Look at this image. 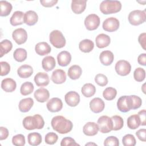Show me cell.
Instances as JSON below:
<instances>
[{"instance_id":"1","label":"cell","mask_w":146,"mask_h":146,"mask_svg":"<svg viewBox=\"0 0 146 146\" xmlns=\"http://www.w3.org/2000/svg\"><path fill=\"white\" fill-rule=\"evenodd\" d=\"M51 124L52 129L60 134L70 132L73 127L71 121L60 115L54 116L51 120Z\"/></svg>"},{"instance_id":"2","label":"cell","mask_w":146,"mask_h":146,"mask_svg":"<svg viewBox=\"0 0 146 146\" xmlns=\"http://www.w3.org/2000/svg\"><path fill=\"white\" fill-rule=\"evenodd\" d=\"M23 127L27 130H33L35 129H42L44 125V121L43 117L39 115L35 114L34 116H28L25 117L23 120Z\"/></svg>"},{"instance_id":"3","label":"cell","mask_w":146,"mask_h":146,"mask_svg":"<svg viewBox=\"0 0 146 146\" xmlns=\"http://www.w3.org/2000/svg\"><path fill=\"white\" fill-rule=\"evenodd\" d=\"M99 8L100 11L104 14H114L121 10V3L119 1L106 0L101 2Z\"/></svg>"},{"instance_id":"4","label":"cell","mask_w":146,"mask_h":146,"mask_svg":"<svg viewBox=\"0 0 146 146\" xmlns=\"http://www.w3.org/2000/svg\"><path fill=\"white\" fill-rule=\"evenodd\" d=\"M49 40L51 44L57 48H61L66 45V39L62 33L58 30L52 31L49 35Z\"/></svg>"},{"instance_id":"5","label":"cell","mask_w":146,"mask_h":146,"mask_svg":"<svg viewBox=\"0 0 146 146\" xmlns=\"http://www.w3.org/2000/svg\"><path fill=\"white\" fill-rule=\"evenodd\" d=\"M129 23L133 26H138L144 22L146 19L145 10H135L129 13L128 17Z\"/></svg>"},{"instance_id":"6","label":"cell","mask_w":146,"mask_h":146,"mask_svg":"<svg viewBox=\"0 0 146 146\" xmlns=\"http://www.w3.org/2000/svg\"><path fill=\"white\" fill-rule=\"evenodd\" d=\"M99 131L102 133H107L112 131L113 124L111 117L106 115L100 116L98 120Z\"/></svg>"},{"instance_id":"7","label":"cell","mask_w":146,"mask_h":146,"mask_svg":"<svg viewBox=\"0 0 146 146\" xmlns=\"http://www.w3.org/2000/svg\"><path fill=\"white\" fill-rule=\"evenodd\" d=\"M100 18L95 14H91L86 17L84 19V25L89 31L96 30L99 26Z\"/></svg>"},{"instance_id":"8","label":"cell","mask_w":146,"mask_h":146,"mask_svg":"<svg viewBox=\"0 0 146 146\" xmlns=\"http://www.w3.org/2000/svg\"><path fill=\"white\" fill-rule=\"evenodd\" d=\"M115 69L118 75L120 76H126L130 73L131 66L128 61L125 60H120L116 62Z\"/></svg>"},{"instance_id":"9","label":"cell","mask_w":146,"mask_h":146,"mask_svg":"<svg viewBox=\"0 0 146 146\" xmlns=\"http://www.w3.org/2000/svg\"><path fill=\"white\" fill-rule=\"evenodd\" d=\"M117 107L122 112H127L132 110V103L130 96L124 95L120 97L117 102Z\"/></svg>"},{"instance_id":"10","label":"cell","mask_w":146,"mask_h":146,"mask_svg":"<svg viewBox=\"0 0 146 146\" xmlns=\"http://www.w3.org/2000/svg\"><path fill=\"white\" fill-rule=\"evenodd\" d=\"M120 26L119 20L115 17H110L105 19L102 25L104 30L108 32H113L116 31Z\"/></svg>"},{"instance_id":"11","label":"cell","mask_w":146,"mask_h":146,"mask_svg":"<svg viewBox=\"0 0 146 146\" xmlns=\"http://www.w3.org/2000/svg\"><path fill=\"white\" fill-rule=\"evenodd\" d=\"M14 40L19 45L25 43L27 39V33L23 28H18L14 30L12 33Z\"/></svg>"},{"instance_id":"12","label":"cell","mask_w":146,"mask_h":146,"mask_svg":"<svg viewBox=\"0 0 146 146\" xmlns=\"http://www.w3.org/2000/svg\"><path fill=\"white\" fill-rule=\"evenodd\" d=\"M47 110L51 112H56L60 111L63 108V103L60 99L58 98H52L50 99L47 104Z\"/></svg>"},{"instance_id":"13","label":"cell","mask_w":146,"mask_h":146,"mask_svg":"<svg viewBox=\"0 0 146 146\" xmlns=\"http://www.w3.org/2000/svg\"><path fill=\"white\" fill-rule=\"evenodd\" d=\"M66 103L70 107H76L80 102L79 94L76 91L68 92L64 96Z\"/></svg>"},{"instance_id":"14","label":"cell","mask_w":146,"mask_h":146,"mask_svg":"<svg viewBox=\"0 0 146 146\" xmlns=\"http://www.w3.org/2000/svg\"><path fill=\"white\" fill-rule=\"evenodd\" d=\"M105 107L104 101L100 98H95L90 102V108L94 113H100L103 111Z\"/></svg>"},{"instance_id":"15","label":"cell","mask_w":146,"mask_h":146,"mask_svg":"<svg viewBox=\"0 0 146 146\" xmlns=\"http://www.w3.org/2000/svg\"><path fill=\"white\" fill-rule=\"evenodd\" d=\"M51 80L55 84H62L66 80V74L64 70L62 69L55 70L51 75Z\"/></svg>"},{"instance_id":"16","label":"cell","mask_w":146,"mask_h":146,"mask_svg":"<svg viewBox=\"0 0 146 146\" xmlns=\"http://www.w3.org/2000/svg\"><path fill=\"white\" fill-rule=\"evenodd\" d=\"M34 82L38 87L46 86L50 82L49 76L46 72H39L34 76Z\"/></svg>"},{"instance_id":"17","label":"cell","mask_w":146,"mask_h":146,"mask_svg":"<svg viewBox=\"0 0 146 146\" xmlns=\"http://www.w3.org/2000/svg\"><path fill=\"white\" fill-rule=\"evenodd\" d=\"M99 131V127L98 124L94 122L87 123L83 128V132L84 135L88 136L96 135Z\"/></svg>"},{"instance_id":"18","label":"cell","mask_w":146,"mask_h":146,"mask_svg":"<svg viewBox=\"0 0 146 146\" xmlns=\"http://www.w3.org/2000/svg\"><path fill=\"white\" fill-rule=\"evenodd\" d=\"M87 1L86 0H74L71 2L72 11L76 14L83 13L86 7Z\"/></svg>"},{"instance_id":"19","label":"cell","mask_w":146,"mask_h":146,"mask_svg":"<svg viewBox=\"0 0 146 146\" xmlns=\"http://www.w3.org/2000/svg\"><path fill=\"white\" fill-rule=\"evenodd\" d=\"M58 64L62 67L67 66L70 64L71 60V55L67 51H62L59 52L57 56Z\"/></svg>"},{"instance_id":"20","label":"cell","mask_w":146,"mask_h":146,"mask_svg":"<svg viewBox=\"0 0 146 146\" xmlns=\"http://www.w3.org/2000/svg\"><path fill=\"white\" fill-rule=\"evenodd\" d=\"M114 55L112 52L110 50L102 51L99 55V59L101 63L104 66H110L113 61Z\"/></svg>"},{"instance_id":"21","label":"cell","mask_w":146,"mask_h":146,"mask_svg":"<svg viewBox=\"0 0 146 146\" xmlns=\"http://www.w3.org/2000/svg\"><path fill=\"white\" fill-rule=\"evenodd\" d=\"M15 81L11 78H5L2 80L1 88L6 92H12L16 89Z\"/></svg>"},{"instance_id":"22","label":"cell","mask_w":146,"mask_h":146,"mask_svg":"<svg viewBox=\"0 0 146 146\" xmlns=\"http://www.w3.org/2000/svg\"><path fill=\"white\" fill-rule=\"evenodd\" d=\"M34 96L36 101L40 103H44L48 100L50 97V93L47 89L40 88L35 91Z\"/></svg>"},{"instance_id":"23","label":"cell","mask_w":146,"mask_h":146,"mask_svg":"<svg viewBox=\"0 0 146 146\" xmlns=\"http://www.w3.org/2000/svg\"><path fill=\"white\" fill-rule=\"evenodd\" d=\"M38 21L36 13L33 10H29L24 14V23L28 26H33Z\"/></svg>"},{"instance_id":"24","label":"cell","mask_w":146,"mask_h":146,"mask_svg":"<svg viewBox=\"0 0 146 146\" xmlns=\"http://www.w3.org/2000/svg\"><path fill=\"white\" fill-rule=\"evenodd\" d=\"M51 48L50 46L45 42L38 43L35 47L36 53L40 56H44L48 54L51 52Z\"/></svg>"},{"instance_id":"25","label":"cell","mask_w":146,"mask_h":146,"mask_svg":"<svg viewBox=\"0 0 146 146\" xmlns=\"http://www.w3.org/2000/svg\"><path fill=\"white\" fill-rule=\"evenodd\" d=\"M96 46L99 48L107 47L111 42L110 37L105 34H100L95 38Z\"/></svg>"},{"instance_id":"26","label":"cell","mask_w":146,"mask_h":146,"mask_svg":"<svg viewBox=\"0 0 146 146\" xmlns=\"http://www.w3.org/2000/svg\"><path fill=\"white\" fill-rule=\"evenodd\" d=\"M33 73V67L28 64L22 65L17 70V74L21 78H28L32 75Z\"/></svg>"},{"instance_id":"27","label":"cell","mask_w":146,"mask_h":146,"mask_svg":"<svg viewBox=\"0 0 146 146\" xmlns=\"http://www.w3.org/2000/svg\"><path fill=\"white\" fill-rule=\"evenodd\" d=\"M56 65L55 58L52 56L44 57L42 61V66L46 71H50L53 70Z\"/></svg>"},{"instance_id":"28","label":"cell","mask_w":146,"mask_h":146,"mask_svg":"<svg viewBox=\"0 0 146 146\" xmlns=\"http://www.w3.org/2000/svg\"><path fill=\"white\" fill-rule=\"evenodd\" d=\"M24 13L21 11H16L10 19V23L12 26H16L24 23Z\"/></svg>"},{"instance_id":"29","label":"cell","mask_w":146,"mask_h":146,"mask_svg":"<svg viewBox=\"0 0 146 146\" xmlns=\"http://www.w3.org/2000/svg\"><path fill=\"white\" fill-rule=\"evenodd\" d=\"M34 104V100L31 98H25L19 103V110L22 112H27L30 111Z\"/></svg>"},{"instance_id":"30","label":"cell","mask_w":146,"mask_h":146,"mask_svg":"<svg viewBox=\"0 0 146 146\" xmlns=\"http://www.w3.org/2000/svg\"><path fill=\"white\" fill-rule=\"evenodd\" d=\"M82 73V70L81 67L76 64L71 66L68 70L67 75L68 77L72 79L76 80L80 78Z\"/></svg>"},{"instance_id":"31","label":"cell","mask_w":146,"mask_h":146,"mask_svg":"<svg viewBox=\"0 0 146 146\" xmlns=\"http://www.w3.org/2000/svg\"><path fill=\"white\" fill-rule=\"evenodd\" d=\"M94 47V42L88 39L82 40L79 44V48L80 50L83 52L88 53L91 52Z\"/></svg>"},{"instance_id":"32","label":"cell","mask_w":146,"mask_h":146,"mask_svg":"<svg viewBox=\"0 0 146 146\" xmlns=\"http://www.w3.org/2000/svg\"><path fill=\"white\" fill-rule=\"evenodd\" d=\"M83 95L86 98H90L94 95L96 92V87L91 83H86L81 88Z\"/></svg>"},{"instance_id":"33","label":"cell","mask_w":146,"mask_h":146,"mask_svg":"<svg viewBox=\"0 0 146 146\" xmlns=\"http://www.w3.org/2000/svg\"><path fill=\"white\" fill-rule=\"evenodd\" d=\"M42 136L38 132L30 133L27 136L28 143L31 145H38L42 143Z\"/></svg>"},{"instance_id":"34","label":"cell","mask_w":146,"mask_h":146,"mask_svg":"<svg viewBox=\"0 0 146 146\" xmlns=\"http://www.w3.org/2000/svg\"><path fill=\"white\" fill-rule=\"evenodd\" d=\"M127 126L131 129H135L140 125V120L138 115H132L127 119Z\"/></svg>"},{"instance_id":"35","label":"cell","mask_w":146,"mask_h":146,"mask_svg":"<svg viewBox=\"0 0 146 146\" xmlns=\"http://www.w3.org/2000/svg\"><path fill=\"white\" fill-rule=\"evenodd\" d=\"M13 47V44L10 40L4 39L0 43V57L2 58L4 55L10 52Z\"/></svg>"},{"instance_id":"36","label":"cell","mask_w":146,"mask_h":146,"mask_svg":"<svg viewBox=\"0 0 146 146\" xmlns=\"http://www.w3.org/2000/svg\"><path fill=\"white\" fill-rule=\"evenodd\" d=\"M1 14V17H6L10 14L12 10V5L6 1H0Z\"/></svg>"},{"instance_id":"37","label":"cell","mask_w":146,"mask_h":146,"mask_svg":"<svg viewBox=\"0 0 146 146\" xmlns=\"http://www.w3.org/2000/svg\"><path fill=\"white\" fill-rule=\"evenodd\" d=\"M13 57L14 59L18 62H23L27 58V51L25 48H18L14 51Z\"/></svg>"},{"instance_id":"38","label":"cell","mask_w":146,"mask_h":146,"mask_svg":"<svg viewBox=\"0 0 146 146\" xmlns=\"http://www.w3.org/2000/svg\"><path fill=\"white\" fill-rule=\"evenodd\" d=\"M34 89L33 84L30 82H26L23 83L20 88L21 94L23 96H26L31 94Z\"/></svg>"},{"instance_id":"39","label":"cell","mask_w":146,"mask_h":146,"mask_svg":"<svg viewBox=\"0 0 146 146\" xmlns=\"http://www.w3.org/2000/svg\"><path fill=\"white\" fill-rule=\"evenodd\" d=\"M113 124V131H118L121 129L124 125V121L123 118L119 115H114L111 117Z\"/></svg>"},{"instance_id":"40","label":"cell","mask_w":146,"mask_h":146,"mask_svg":"<svg viewBox=\"0 0 146 146\" xmlns=\"http://www.w3.org/2000/svg\"><path fill=\"white\" fill-rule=\"evenodd\" d=\"M117 95V91L113 87H107L103 92V96L107 100L114 99Z\"/></svg>"},{"instance_id":"41","label":"cell","mask_w":146,"mask_h":146,"mask_svg":"<svg viewBox=\"0 0 146 146\" xmlns=\"http://www.w3.org/2000/svg\"><path fill=\"white\" fill-rule=\"evenodd\" d=\"M133 78L138 82H141L145 79V71L141 67H138L133 72Z\"/></svg>"},{"instance_id":"42","label":"cell","mask_w":146,"mask_h":146,"mask_svg":"<svg viewBox=\"0 0 146 146\" xmlns=\"http://www.w3.org/2000/svg\"><path fill=\"white\" fill-rule=\"evenodd\" d=\"M122 143L124 146H134L136 144V141L133 135L127 134L123 136Z\"/></svg>"},{"instance_id":"43","label":"cell","mask_w":146,"mask_h":146,"mask_svg":"<svg viewBox=\"0 0 146 146\" xmlns=\"http://www.w3.org/2000/svg\"><path fill=\"white\" fill-rule=\"evenodd\" d=\"M12 143L16 146H23L25 144V137L22 134H18L12 138Z\"/></svg>"},{"instance_id":"44","label":"cell","mask_w":146,"mask_h":146,"mask_svg":"<svg viewBox=\"0 0 146 146\" xmlns=\"http://www.w3.org/2000/svg\"><path fill=\"white\" fill-rule=\"evenodd\" d=\"M95 81L98 85L102 87L106 86L108 82L107 77L103 74H97L95 77Z\"/></svg>"},{"instance_id":"45","label":"cell","mask_w":146,"mask_h":146,"mask_svg":"<svg viewBox=\"0 0 146 146\" xmlns=\"http://www.w3.org/2000/svg\"><path fill=\"white\" fill-rule=\"evenodd\" d=\"M58 139V136L54 132H48L45 136V142L47 144L52 145L56 143Z\"/></svg>"},{"instance_id":"46","label":"cell","mask_w":146,"mask_h":146,"mask_svg":"<svg viewBox=\"0 0 146 146\" xmlns=\"http://www.w3.org/2000/svg\"><path fill=\"white\" fill-rule=\"evenodd\" d=\"M131 99L132 110H136L140 108L142 104L141 99L136 95H129Z\"/></svg>"},{"instance_id":"47","label":"cell","mask_w":146,"mask_h":146,"mask_svg":"<svg viewBox=\"0 0 146 146\" xmlns=\"http://www.w3.org/2000/svg\"><path fill=\"white\" fill-rule=\"evenodd\" d=\"M104 145L106 146H118L119 145V139L116 136H110L105 139L104 141Z\"/></svg>"},{"instance_id":"48","label":"cell","mask_w":146,"mask_h":146,"mask_svg":"<svg viewBox=\"0 0 146 146\" xmlns=\"http://www.w3.org/2000/svg\"><path fill=\"white\" fill-rule=\"evenodd\" d=\"M0 65H1V73L0 75L1 76H5L7 75L10 71V64L4 61H2L0 62Z\"/></svg>"},{"instance_id":"49","label":"cell","mask_w":146,"mask_h":146,"mask_svg":"<svg viewBox=\"0 0 146 146\" xmlns=\"http://www.w3.org/2000/svg\"><path fill=\"white\" fill-rule=\"evenodd\" d=\"M60 145L68 146V145H79L75 142V140L73 138L71 137H66L62 140L60 142Z\"/></svg>"},{"instance_id":"50","label":"cell","mask_w":146,"mask_h":146,"mask_svg":"<svg viewBox=\"0 0 146 146\" xmlns=\"http://www.w3.org/2000/svg\"><path fill=\"white\" fill-rule=\"evenodd\" d=\"M136 135L140 141L144 142L146 141V129L145 128L139 129L136 132Z\"/></svg>"},{"instance_id":"51","label":"cell","mask_w":146,"mask_h":146,"mask_svg":"<svg viewBox=\"0 0 146 146\" xmlns=\"http://www.w3.org/2000/svg\"><path fill=\"white\" fill-rule=\"evenodd\" d=\"M40 3L44 7H50L54 6L58 2L57 0H40Z\"/></svg>"},{"instance_id":"52","label":"cell","mask_w":146,"mask_h":146,"mask_svg":"<svg viewBox=\"0 0 146 146\" xmlns=\"http://www.w3.org/2000/svg\"><path fill=\"white\" fill-rule=\"evenodd\" d=\"M140 120V125H145L146 124V111L145 110H143L140 111L137 113Z\"/></svg>"},{"instance_id":"53","label":"cell","mask_w":146,"mask_h":146,"mask_svg":"<svg viewBox=\"0 0 146 146\" xmlns=\"http://www.w3.org/2000/svg\"><path fill=\"white\" fill-rule=\"evenodd\" d=\"M9 132L8 129L3 127H0V140H3L7 138Z\"/></svg>"},{"instance_id":"54","label":"cell","mask_w":146,"mask_h":146,"mask_svg":"<svg viewBox=\"0 0 146 146\" xmlns=\"http://www.w3.org/2000/svg\"><path fill=\"white\" fill-rule=\"evenodd\" d=\"M145 37H146V34H145V33H143L140 34L138 38L139 43L140 44L141 46L142 47V48L144 50H145V45H146Z\"/></svg>"},{"instance_id":"55","label":"cell","mask_w":146,"mask_h":146,"mask_svg":"<svg viewBox=\"0 0 146 146\" xmlns=\"http://www.w3.org/2000/svg\"><path fill=\"white\" fill-rule=\"evenodd\" d=\"M137 62L139 64L145 66L146 65V54L143 53L139 55L137 58Z\"/></svg>"},{"instance_id":"56","label":"cell","mask_w":146,"mask_h":146,"mask_svg":"<svg viewBox=\"0 0 146 146\" xmlns=\"http://www.w3.org/2000/svg\"><path fill=\"white\" fill-rule=\"evenodd\" d=\"M144 86H145V84H143V92L145 94V90L144 89Z\"/></svg>"}]
</instances>
